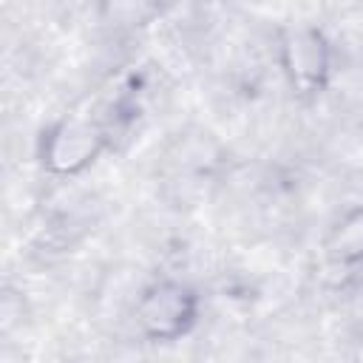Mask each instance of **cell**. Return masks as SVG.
<instances>
[{"label":"cell","instance_id":"cell-1","mask_svg":"<svg viewBox=\"0 0 363 363\" xmlns=\"http://www.w3.org/2000/svg\"><path fill=\"white\" fill-rule=\"evenodd\" d=\"M199 292L176 278H159L147 284L133 303V323L150 343H173L190 335L199 320Z\"/></svg>","mask_w":363,"mask_h":363},{"label":"cell","instance_id":"cell-2","mask_svg":"<svg viewBox=\"0 0 363 363\" xmlns=\"http://www.w3.org/2000/svg\"><path fill=\"white\" fill-rule=\"evenodd\" d=\"M105 147H108V133L96 119L82 113H68L43 133L40 162L54 176H79L99 159Z\"/></svg>","mask_w":363,"mask_h":363},{"label":"cell","instance_id":"cell-3","mask_svg":"<svg viewBox=\"0 0 363 363\" xmlns=\"http://www.w3.org/2000/svg\"><path fill=\"white\" fill-rule=\"evenodd\" d=\"M278 65L298 96H318L332 77V45L315 26L284 28L278 37Z\"/></svg>","mask_w":363,"mask_h":363},{"label":"cell","instance_id":"cell-4","mask_svg":"<svg viewBox=\"0 0 363 363\" xmlns=\"http://www.w3.org/2000/svg\"><path fill=\"white\" fill-rule=\"evenodd\" d=\"M323 252L335 269L354 272L363 267V204H354L337 216L326 233Z\"/></svg>","mask_w":363,"mask_h":363},{"label":"cell","instance_id":"cell-5","mask_svg":"<svg viewBox=\"0 0 363 363\" xmlns=\"http://www.w3.org/2000/svg\"><path fill=\"white\" fill-rule=\"evenodd\" d=\"M105 9L111 14V20H119L122 26H142L145 20L153 17V11L159 9L156 0H105Z\"/></svg>","mask_w":363,"mask_h":363}]
</instances>
